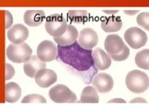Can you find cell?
I'll list each match as a JSON object with an SVG mask.
<instances>
[{
  "label": "cell",
  "mask_w": 149,
  "mask_h": 104,
  "mask_svg": "<svg viewBox=\"0 0 149 104\" xmlns=\"http://www.w3.org/2000/svg\"><path fill=\"white\" fill-rule=\"evenodd\" d=\"M22 90L16 82H8L5 85V100L9 103L17 102L20 98Z\"/></svg>",
  "instance_id": "cell-18"
},
{
  "label": "cell",
  "mask_w": 149,
  "mask_h": 104,
  "mask_svg": "<svg viewBox=\"0 0 149 104\" xmlns=\"http://www.w3.org/2000/svg\"><path fill=\"white\" fill-rule=\"evenodd\" d=\"M147 100L142 97H136L130 101V103H147Z\"/></svg>",
  "instance_id": "cell-26"
},
{
  "label": "cell",
  "mask_w": 149,
  "mask_h": 104,
  "mask_svg": "<svg viewBox=\"0 0 149 104\" xmlns=\"http://www.w3.org/2000/svg\"><path fill=\"white\" fill-rule=\"evenodd\" d=\"M13 24V16L8 11H5V28L9 29Z\"/></svg>",
  "instance_id": "cell-25"
},
{
  "label": "cell",
  "mask_w": 149,
  "mask_h": 104,
  "mask_svg": "<svg viewBox=\"0 0 149 104\" xmlns=\"http://www.w3.org/2000/svg\"><path fill=\"white\" fill-rule=\"evenodd\" d=\"M124 38L127 44L134 50H138L144 46L148 41L146 33L137 27H131L127 29Z\"/></svg>",
  "instance_id": "cell-7"
},
{
  "label": "cell",
  "mask_w": 149,
  "mask_h": 104,
  "mask_svg": "<svg viewBox=\"0 0 149 104\" xmlns=\"http://www.w3.org/2000/svg\"><path fill=\"white\" fill-rule=\"evenodd\" d=\"M29 31L28 28L20 23L15 24L8 31L7 36L9 41L14 44H22L28 38Z\"/></svg>",
  "instance_id": "cell-11"
},
{
  "label": "cell",
  "mask_w": 149,
  "mask_h": 104,
  "mask_svg": "<svg viewBox=\"0 0 149 104\" xmlns=\"http://www.w3.org/2000/svg\"><path fill=\"white\" fill-rule=\"evenodd\" d=\"M92 83L98 92L104 94L113 89L114 82L113 77L108 73H98L93 77Z\"/></svg>",
  "instance_id": "cell-10"
},
{
  "label": "cell",
  "mask_w": 149,
  "mask_h": 104,
  "mask_svg": "<svg viewBox=\"0 0 149 104\" xmlns=\"http://www.w3.org/2000/svg\"><path fill=\"white\" fill-rule=\"evenodd\" d=\"M50 99L56 103H73L77 101L76 94L65 85L53 86L49 91Z\"/></svg>",
  "instance_id": "cell-5"
},
{
  "label": "cell",
  "mask_w": 149,
  "mask_h": 104,
  "mask_svg": "<svg viewBox=\"0 0 149 104\" xmlns=\"http://www.w3.org/2000/svg\"><path fill=\"white\" fill-rule=\"evenodd\" d=\"M35 82L40 87L46 89L55 83L58 80L57 73L52 70L47 68H42L36 73Z\"/></svg>",
  "instance_id": "cell-12"
},
{
  "label": "cell",
  "mask_w": 149,
  "mask_h": 104,
  "mask_svg": "<svg viewBox=\"0 0 149 104\" xmlns=\"http://www.w3.org/2000/svg\"><path fill=\"white\" fill-rule=\"evenodd\" d=\"M22 103H46L45 97L40 94H32L26 96L22 100Z\"/></svg>",
  "instance_id": "cell-22"
},
{
  "label": "cell",
  "mask_w": 149,
  "mask_h": 104,
  "mask_svg": "<svg viewBox=\"0 0 149 104\" xmlns=\"http://www.w3.org/2000/svg\"><path fill=\"white\" fill-rule=\"evenodd\" d=\"M125 84L130 91L135 94L145 92L149 87V77L144 72L134 70L126 76Z\"/></svg>",
  "instance_id": "cell-3"
},
{
  "label": "cell",
  "mask_w": 149,
  "mask_h": 104,
  "mask_svg": "<svg viewBox=\"0 0 149 104\" xmlns=\"http://www.w3.org/2000/svg\"><path fill=\"white\" fill-rule=\"evenodd\" d=\"M15 74V69L11 65L8 63L5 64V80H9Z\"/></svg>",
  "instance_id": "cell-24"
},
{
  "label": "cell",
  "mask_w": 149,
  "mask_h": 104,
  "mask_svg": "<svg viewBox=\"0 0 149 104\" xmlns=\"http://www.w3.org/2000/svg\"><path fill=\"white\" fill-rule=\"evenodd\" d=\"M45 18V12L42 10H29L24 14V22L31 27L39 26Z\"/></svg>",
  "instance_id": "cell-16"
},
{
  "label": "cell",
  "mask_w": 149,
  "mask_h": 104,
  "mask_svg": "<svg viewBox=\"0 0 149 104\" xmlns=\"http://www.w3.org/2000/svg\"><path fill=\"white\" fill-rule=\"evenodd\" d=\"M57 58L63 63L78 72H86L95 67L92 56V50H86L78 44L77 41L68 46L58 45Z\"/></svg>",
  "instance_id": "cell-1"
},
{
  "label": "cell",
  "mask_w": 149,
  "mask_h": 104,
  "mask_svg": "<svg viewBox=\"0 0 149 104\" xmlns=\"http://www.w3.org/2000/svg\"><path fill=\"white\" fill-rule=\"evenodd\" d=\"M6 56L14 63H24L32 56V50L26 43L23 42L19 44H11L6 50Z\"/></svg>",
  "instance_id": "cell-4"
},
{
  "label": "cell",
  "mask_w": 149,
  "mask_h": 104,
  "mask_svg": "<svg viewBox=\"0 0 149 104\" xmlns=\"http://www.w3.org/2000/svg\"><path fill=\"white\" fill-rule=\"evenodd\" d=\"M42 68H46V62H42L36 55L31 56L28 61L24 62V72L31 78H34L36 73Z\"/></svg>",
  "instance_id": "cell-14"
},
{
  "label": "cell",
  "mask_w": 149,
  "mask_h": 104,
  "mask_svg": "<svg viewBox=\"0 0 149 104\" xmlns=\"http://www.w3.org/2000/svg\"><path fill=\"white\" fill-rule=\"evenodd\" d=\"M123 22L119 17L110 16L108 17H104L102 20L101 26L105 32H116L122 29Z\"/></svg>",
  "instance_id": "cell-17"
},
{
  "label": "cell",
  "mask_w": 149,
  "mask_h": 104,
  "mask_svg": "<svg viewBox=\"0 0 149 104\" xmlns=\"http://www.w3.org/2000/svg\"><path fill=\"white\" fill-rule=\"evenodd\" d=\"M67 22L63 15L54 14L49 16L46 20L45 28L49 34L53 38L62 35L67 28Z\"/></svg>",
  "instance_id": "cell-6"
},
{
  "label": "cell",
  "mask_w": 149,
  "mask_h": 104,
  "mask_svg": "<svg viewBox=\"0 0 149 104\" xmlns=\"http://www.w3.org/2000/svg\"><path fill=\"white\" fill-rule=\"evenodd\" d=\"M125 14H127V15L129 16H134L136 14H137L139 12V10H125L124 11Z\"/></svg>",
  "instance_id": "cell-28"
},
{
  "label": "cell",
  "mask_w": 149,
  "mask_h": 104,
  "mask_svg": "<svg viewBox=\"0 0 149 104\" xmlns=\"http://www.w3.org/2000/svg\"><path fill=\"white\" fill-rule=\"evenodd\" d=\"M78 32L77 29L72 25L68 24L66 30L62 35L54 38V42L60 46H68L77 41Z\"/></svg>",
  "instance_id": "cell-15"
},
{
  "label": "cell",
  "mask_w": 149,
  "mask_h": 104,
  "mask_svg": "<svg viewBox=\"0 0 149 104\" xmlns=\"http://www.w3.org/2000/svg\"><path fill=\"white\" fill-rule=\"evenodd\" d=\"M107 103H126L125 100L120 99V98H116V99L110 100L107 102Z\"/></svg>",
  "instance_id": "cell-27"
},
{
  "label": "cell",
  "mask_w": 149,
  "mask_h": 104,
  "mask_svg": "<svg viewBox=\"0 0 149 104\" xmlns=\"http://www.w3.org/2000/svg\"><path fill=\"white\" fill-rule=\"evenodd\" d=\"M58 46L55 43L49 40L42 41L37 48V57L42 62H52L58 57Z\"/></svg>",
  "instance_id": "cell-8"
},
{
  "label": "cell",
  "mask_w": 149,
  "mask_h": 104,
  "mask_svg": "<svg viewBox=\"0 0 149 104\" xmlns=\"http://www.w3.org/2000/svg\"><path fill=\"white\" fill-rule=\"evenodd\" d=\"M136 22L140 27L149 31V13L142 12L138 15L136 18Z\"/></svg>",
  "instance_id": "cell-23"
},
{
  "label": "cell",
  "mask_w": 149,
  "mask_h": 104,
  "mask_svg": "<svg viewBox=\"0 0 149 104\" xmlns=\"http://www.w3.org/2000/svg\"><path fill=\"white\" fill-rule=\"evenodd\" d=\"M104 49L112 60L122 62L127 59L130 55V50L118 34H109L104 41Z\"/></svg>",
  "instance_id": "cell-2"
},
{
  "label": "cell",
  "mask_w": 149,
  "mask_h": 104,
  "mask_svg": "<svg viewBox=\"0 0 149 104\" xmlns=\"http://www.w3.org/2000/svg\"><path fill=\"white\" fill-rule=\"evenodd\" d=\"M80 102L82 103H98L99 97H98V91L93 86L85 87L82 91Z\"/></svg>",
  "instance_id": "cell-19"
},
{
  "label": "cell",
  "mask_w": 149,
  "mask_h": 104,
  "mask_svg": "<svg viewBox=\"0 0 149 104\" xmlns=\"http://www.w3.org/2000/svg\"><path fill=\"white\" fill-rule=\"evenodd\" d=\"M93 63L98 70H104L108 69L112 64V58L104 50L95 48L92 53Z\"/></svg>",
  "instance_id": "cell-13"
},
{
  "label": "cell",
  "mask_w": 149,
  "mask_h": 104,
  "mask_svg": "<svg viewBox=\"0 0 149 104\" xmlns=\"http://www.w3.org/2000/svg\"><path fill=\"white\" fill-rule=\"evenodd\" d=\"M68 19L72 23H84L88 20L89 15L86 11L71 10L67 13Z\"/></svg>",
  "instance_id": "cell-20"
},
{
  "label": "cell",
  "mask_w": 149,
  "mask_h": 104,
  "mask_svg": "<svg viewBox=\"0 0 149 104\" xmlns=\"http://www.w3.org/2000/svg\"><path fill=\"white\" fill-rule=\"evenodd\" d=\"M77 42L81 47L92 50L98 42V36L96 32L91 28H84L78 33Z\"/></svg>",
  "instance_id": "cell-9"
},
{
  "label": "cell",
  "mask_w": 149,
  "mask_h": 104,
  "mask_svg": "<svg viewBox=\"0 0 149 104\" xmlns=\"http://www.w3.org/2000/svg\"><path fill=\"white\" fill-rule=\"evenodd\" d=\"M135 63L136 66L144 70H149V49H144L136 55Z\"/></svg>",
  "instance_id": "cell-21"
},
{
  "label": "cell",
  "mask_w": 149,
  "mask_h": 104,
  "mask_svg": "<svg viewBox=\"0 0 149 104\" xmlns=\"http://www.w3.org/2000/svg\"><path fill=\"white\" fill-rule=\"evenodd\" d=\"M104 14H110V15H113V14H117L119 12V10H103Z\"/></svg>",
  "instance_id": "cell-29"
}]
</instances>
